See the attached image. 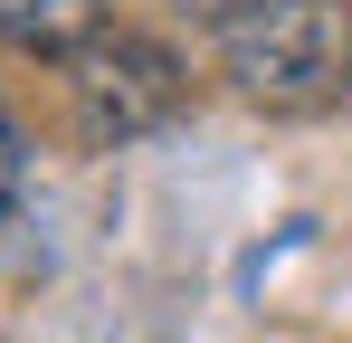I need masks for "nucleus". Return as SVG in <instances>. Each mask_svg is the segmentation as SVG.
Returning <instances> with one entry per match:
<instances>
[{
  "label": "nucleus",
  "mask_w": 352,
  "mask_h": 343,
  "mask_svg": "<svg viewBox=\"0 0 352 343\" xmlns=\"http://www.w3.org/2000/svg\"><path fill=\"white\" fill-rule=\"evenodd\" d=\"M219 57L248 105L314 114L352 86V0H257L219 29Z\"/></svg>",
  "instance_id": "nucleus-1"
},
{
  "label": "nucleus",
  "mask_w": 352,
  "mask_h": 343,
  "mask_svg": "<svg viewBox=\"0 0 352 343\" xmlns=\"http://www.w3.org/2000/svg\"><path fill=\"white\" fill-rule=\"evenodd\" d=\"M67 96L96 143H133L181 114V57L143 29H96L86 48H67Z\"/></svg>",
  "instance_id": "nucleus-2"
},
{
  "label": "nucleus",
  "mask_w": 352,
  "mask_h": 343,
  "mask_svg": "<svg viewBox=\"0 0 352 343\" xmlns=\"http://www.w3.org/2000/svg\"><path fill=\"white\" fill-rule=\"evenodd\" d=\"M105 29V0H0V48L19 57H67Z\"/></svg>",
  "instance_id": "nucleus-3"
},
{
  "label": "nucleus",
  "mask_w": 352,
  "mask_h": 343,
  "mask_svg": "<svg viewBox=\"0 0 352 343\" xmlns=\"http://www.w3.org/2000/svg\"><path fill=\"white\" fill-rule=\"evenodd\" d=\"M19 172H29V143H19L10 105H0V220H10V200H19Z\"/></svg>",
  "instance_id": "nucleus-4"
},
{
  "label": "nucleus",
  "mask_w": 352,
  "mask_h": 343,
  "mask_svg": "<svg viewBox=\"0 0 352 343\" xmlns=\"http://www.w3.org/2000/svg\"><path fill=\"white\" fill-rule=\"evenodd\" d=\"M181 10H190V19H210V29H229L238 10H257V0H181Z\"/></svg>",
  "instance_id": "nucleus-5"
}]
</instances>
